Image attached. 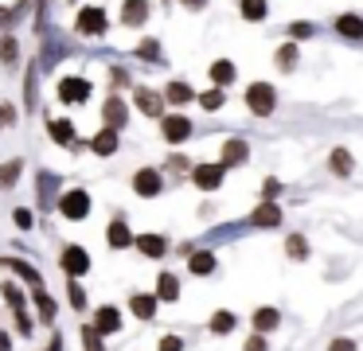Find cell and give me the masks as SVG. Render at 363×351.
Masks as SVG:
<instances>
[{
  "label": "cell",
  "instance_id": "1",
  "mask_svg": "<svg viewBox=\"0 0 363 351\" xmlns=\"http://www.w3.org/2000/svg\"><path fill=\"white\" fill-rule=\"evenodd\" d=\"M274 86H266V82H254L250 90H246V106L254 109L258 117H266V113H274Z\"/></svg>",
  "mask_w": 363,
  "mask_h": 351
},
{
  "label": "cell",
  "instance_id": "2",
  "mask_svg": "<svg viewBox=\"0 0 363 351\" xmlns=\"http://www.w3.org/2000/svg\"><path fill=\"white\" fill-rule=\"evenodd\" d=\"M59 211H63L67 218H86L90 215V195L86 191H67L63 199H59Z\"/></svg>",
  "mask_w": 363,
  "mask_h": 351
},
{
  "label": "cell",
  "instance_id": "3",
  "mask_svg": "<svg viewBox=\"0 0 363 351\" xmlns=\"http://www.w3.org/2000/svg\"><path fill=\"white\" fill-rule=\"evenodd\" d=\"M191 179H196L203 191H215V187L223 184V164H199V168L191 172Z\"/></svg>",
  "mask_w": 363,
  "mask_h": 351
},
{
  "label": "cell",
  "instance_id": "4",
  "mask_svg": "<svg viewBox=\"0 0 363 351\" xmlns=\"http://www.w3.org/2000/svg\"><path fill=\"white\" fill-rule=\"evenodd\" d=\"M59 98L63 101H86L90 98V82L86 78H63V82H59Z\"/></svg>",
  "mask_w": 363,
  "mask_h": 351
},
{
  "label": "cell",
  "instance_id": "5",
  "mask_svg": "<svg viewBox=\"0 0 363 351\" xmlns=\"http://www.w3.org/2000/svg\"><path fill=\"white\" fill-rule=\"evenodd\" d=\"M79 31L82 35H98V31H106V12L102 8H82L79 12Z\"/></svg>",
  "mask_w": 363,
  "mask_h": 351
},
{
  "label": "cell",
  "instance_id": "6",
  "mask_svg": "<svg viewBox=\"0 0 363 351\" xmlns=\"http://www.w3.org/2000/svg\"><path fill=\"white\" fill-rule=\"evenodd\" d=\"M4 301H9V304H12V312H16V324H20V332H32V320L24 316V296H20V289L12 285V281L4 285Z\"/></svg>",
  "mask_w": 363,
  "mask_h": 351
},
{
  "label": "cell",
  "instance_id": "7",
  "mask_svg": "<svg viewBox=\"0 0 363 351\" xmlns=\"http://www.w3.org/2000/svg\"><path fill=\"white\" fill-rule=\"evenodd\" d=\"M63 269H67V273H74V277H79V273H86V269H90V257H86V250H82V246H71V250H63Z\"/></svg>",
  "mask_w": 363,
  "mask_h": 351
},
{
  "label": "cell",
  "instance_id": "8",
  "mask_svg": "<svg viewBox=\"0 0 363 351\" xmlns=\"http://www.w3.org/2000/svg\"><path fill=\"white\" fill-rule=\"evenodd\" d=\"M133 187H137L141 195H157V191H160V176H157L152 168H145V172H137V176H133Z\"/></svg>",
  "mask_w": 363,
  "mask_h": 351
},
{
  "label": "cell",
  "instance_id": "9",
  "mask_svg": "<svg viewBox=\"0 0 363 351\" xmlns=\"http://www.w3.org/2000/svg\"><path fill=\"white\" fill-rule=\"evenodd\" d=\"M102 117L110 121V129H121V125H125V101L110 98V101H106V109H102Z\"/></svg>",
  "mask_w": 363,
  "mask_h": 351
},
{
  "label": "cell",
  "instance_id": "10",
  "mask_svg": "<svg viewBox=\"0 0 363 351\" xmlns=\"http://www.w3.org/2000/svg\"><path fill=\"white\" fill-rule=\"evenodd\" d=\"M145 16H149V4H145V0H125V8H121V20L125 23H145Z\"/></svg>",
  "mask_w": 363,
  "mask_h": 351
},
{
  "label": "cell",
  "instance_id": "11",
  "mask_svg": "<svg viewBox=\"0 0 363 351\" xmlns=\"http://www.w3.org/2000/svg\"><path fill=\"white\" fill-rule=\"evenodd\" d=\"M188 133H191L188 117H168V121H164V137L168 140H188Z\"/></svg>",
  "mask_w": 363,
  "mask_h": 351
},
{
  "label": "cell",
  "instance_id": "12",
  "mask_svg": "<svg viewBox=\"0 0 363 351\" xmlns=\"http://www.w3.org/2000/svg\"><path fill=\"white\" fill-rule=\"evenodd\" d=\"M281 223V211L274 207V203H262L258 211H254V226H277Z\"/></svg>",
  "mask_w": 363,
  "mask_h": 351
},
{
  "label": "cell",
  "instance_id": "13",
  "mask_svg": "<svg viewBox=\"0 0 363 351\" xmlns=\"http://www.w3.org/2000/svg\"><path fill=\"white\" fill-rule=\"evenodd\" d=\"M336 28H340V35H347V39H359V35H363V20H359V16H352V12L340 16Z\"/></svg>",
  "mask_w": 363,
  "mask_h": 351
},
{
  "label": "cell",
  "instance_id": "14",
  "mask_svg": "<svg viewBox=\"0 0 363 351\" xmlns=\"http://www.w3.org/2000/svg\"><path fill=\"white\" fill-rule=\"evenodd\" d=\"M94 152H98V156L118 152V133H113V129H102V133H98V137H94Z\"/></svg>",
  "mask_w": 363,
  "mask_h": 351
},
{
  "label": "cell",
  "instance_id": "15",
  "mask_svg": "<svg viewBox=\"0 0 363 351\" xmlns=\"http://www.w3.org/2000/svg\"><path fill=\"white\" fill-rule=\"evenodd\" d=\"M137 246H141V254H149V257H160L168 250L160 234H141V238H137Z\"/></svg>",
  "mask_w": 363,
  "mask_h": 351
},
{
  "label": "cell",
  "instance_id": "16",
  "mask_svg": "<svg viewBox=\"0 0 363 351\" xmlns=\"http://www.w3.org/2000/svg\"><path fill=\"white\" fill-rule=\"evenodd\" d=\"M137 106H141L149 117H160V113H164V106H160V98H157L152 90H137Z\"/></svg>",
  "mask_w": 363,
  "mask_h": 351
},
{
  "label": "cell",
  "instance_id": "17",
  "mask_svg": "<svg viewBox=\"0 0 363 351\" xmlns=\"http://www.w3.org/2000/svg\"><path fill=\"white\" fill-rule=\"evenodd\" d=\"M157 293H160V301H176V296H180V281H176L172 273H160Z\"/></svg>",
  "mask_w": 363,
  "mask_h": 351
},
{
  "label": "cell",
  "instance_id": "18",
  "mask_svg": "<svg viewBox=\"0 0 363 351\" xmlns=\"http://www.w3.org/2000/svg\"><path fill=\"white\" fill-rule=\"evenodd\" d=\"M246 160V140H227L223 145V164H242Z\"/></svg>",
  "mask_w": 363,
  "mask_h": 351
},
{
  "label": "cell",
  "instance_id": "19",
  "mask_svg": "<svg viewBox=\"0 0 363 351\" xmlns=\"http://www.w3.org/2000/svg\"><path fill=\"white\" fill-rule=\"evenodd\" d=\"M211 78H215V82H219V86H227V82H235V62H227V59H219V62H215V67H211Z\"/></svg>",
  "mask_w": 363,
  "mask_h": 351
},
{
  "label": "cell",
  "instance_id": "20",
  "mask_svg": "<svg viewBox=\"0 0 363 351\" xmlns=\"http://www.w3.org/2000/svg\"><path fill=\"white\" fill-rule=\"evenodd\" d=\"M94 324H98V332H118V328H121V316H118L113 308H102Z\"/></svg>",
  "mask_w": 363,
  "mask_h": 351
},
{
  "label": "cell",
  "instance_id": "21",
  "mask_svg": "<svg viewBox=\"0 0 363 351\" xmlns=\"http://www.w3.org/2000/svg\"><path fill=\"white\" fill-rule=\"evenodd\" d=\"M133 312H137L141 320H149L152 312H157V296H145V293H137V296H133Z\"/></svg>",
  "mask_w": 363,
  "mask_h": 351
},
{
  "label": "cell",
  "instance_id": "22",
  "mask_svg": "<svg viewBox=\"0 0 363 351\" xmlns=\"http://www.w3.org/2000/svg\"><path fill=\"white\" fill-rule=\"evenodd\" d=\"M254 328H258V332H274V328H277V312L274 308H258V312H254Z\"/></svg>",
  "mask_w": 363,
  "mask_h": 351
},
{
  "label": "cell",
  "instance_id": "23",
  "mask_svg": "<svg viewBox=\"0 0 363 351\" xmlns=\"http://www.w3.org/2000/svg\"><path fill=\"white\" fill-rule=\"evenodd\" d=\"M129 242H133V238H129V226H125V223H113V226H110V246H113V250H125Z\"/></svg>",
  "mask_w": 363,
  "mask_h": 351
},
{
  "label": "cell",
  "instance_id": "24",
  "mask_svg": "<svg viewBox=\"0 0 363 351\" xmlns=\"http://www.w3.org/2000/svg\"><path fill=\"white\" fill-rule=\"evenodd\" d=\"M332 172H336V176H347V172H352V152H347V148H336V152H332Z\"/></svg>",
  "mask_w": 363,
  "mask_h": 351
},
{
  "label": "cell",
  "instance_id": "25",
  "mask_svg": "<svg viewBox=\"0 0 363 351\" xmlns=\"http://www.w3.org/2000/svg\"><path fill=\"white\" fill-rule=\"evenodd\" d=\"M211 269H215V257L211 254H203V250L191 254V273H196V277H203V273H211Z\"/></svg>",
  "mask_w": 363,
  "mask_h": 351
},
{
  "label": "cell",
  "instance_id": "26",
  "mask_svg": "<svg viewBox=\"0 0 363 351\" xmlns=\"http://www.w3.org/2000/svg\"><path fill=\"white\" fill-rule=\"evenodd\" d=\"M51 137H55L59 145H71V140H74V125L71 121H51Z\"/></svg>",
  "mask_w": 363,
  "mask_h": 351
},
{
  "label": "cell",
  "instance_id": "27",
  "mask_svg": "<svg viewBox=\"0 0 363 351\" xmlns=\"http://www.w3.org/2000/svg\"><path fill=\"white\" fill-rule=\"evenodd\" d=\"M277 67H281V70H293V67H297V47H293V43H285L281 51H277Z\"/></svg>",
  "mask_w": 363,
  "mask_h": 351
},
{
  "label": "cell",
  "instance_id": "28",
  "mask_svg": "<svg viewBox=\"0 0 363 351\" xmlns=\"http://www.w3.org/2000/svg\"><path fill=\"white\" fill-rule=\"evenodd\" d=\"M230 328H235V312H215L211 316V332H230Z\"/></svg>",
  "mask_w": 363,
  "mask_h": 351
},
{
  "label": "cell",
  "instance_id": "29",
  "mask_svg": "<svg viewBox=\"0 0 363 351\" xmlns=\"http://www.w3.org/2000/svg\"><path fill=\"white\" fill-rule=\"evenodd\" d=\"M35 304H40V316L43 320H55V304H51V296L43 293L40 285H35Z\"/></svg>",
  "mask_w": 363,
  "mask_h": 351
},
{
  "label": "cell",
  "instance_id": "30",
  "mask_svg": "<svg viewBox=\"0 0 363 351\" xmlns=\"http://www.w3.org/2000/svg\"><path fill=\"white\" fill-rule=\"evenodd\" d=\"M242 16L246 20H262L266 16V0H242Z\"/></svg>",
  "mask_w": 363,
  "mask_h": 351
},
{
  "label": "cell",
  "instance_id": "31",
  "mask_svg": "<svg viewBox=\"0 0 363 351\" xmlns=\"http://www.w3.org/2000/svg\"><path fill=\"white\" fill-rule=\"evenodd\" d=\"M16 51H20V47H16V39H12V35L0 39V62H12V59H16Z\"/></svg>",
  "mask_w": 363,
  "mask_h": 351
},
{
  "label": "cell",
  "instance_id": "32",
  "mask_svg": "<svg viewBox=\"0 0 363 351\" xmlns=\"http://www.w3.org/2000/svg\"><path fill=\"white\" fill-rule=\"evenodd\" d=\"M168 98H172V101H191L196 94H191L184 82H172V86H168Z\"/></svg>",
  "mask_w": 363,
  "mask_h": 351
},
{
  "label": "cell",
  "instance_id": "33",
  "mask_svg": "<svg viewBox=\"0 0 363 351\" xmlns=\"http://www.w3.org/2000/svg\"><path fill=\"white\" fill-rule=\"evenodd\" d=\"M285 250H289V257H297V262H301V257H308V246H305V238H297V234L289 238V246H285Z\"/></svg>",
  "mask_w": 363,
  "mask_h": 351
},
{
  "label": "cell",
  "instance_id": "34",
  "mask_svg": "<svg viewBox=\"0 0 363 351\" xmlns=\"http://www.w3.org/2000/svg\"><path fill=\"white\" fill-rule=\"evenodd\" d=\"M82 335H86V351H102V332H98V324L86 328Z\"/></svg>",
  "mask_w": 363,
  "mask_h": 351
},
{
  "label": "cell",
  "instance_id": "35",
  "mask_svg": "<svg viewBox=\"0 0 363 351\" xmlns=\"http://www.w3.org/2000/svg\"><path fill=\"white\" fill-rule=\"evenodd\" d=\"M16 176H20V160H12L9 168H0V187H9Z\"/></svg>",
  "mask_w": 363,
  "mask_h": 351
},
{
  "label": "cell",
  "instance_id": "36",
  "mask_svg": "<svg viewBox=\"0 0 363 351\" xmlns=\"http://www.w3.org/2000/svg\"><path fill=\"white\" fill-rule=\"evenodd\" d=\"M67 296H71V304H74V308H86V293H82V289L74 285V281L67 285Z\"/></svg>",
  "mask_w": 363,
  "mask_h": 351
},
{
  "label": "cell",
  "instance_id": "37",
  "mask_svg": "<svg viewBox=\"0 0 363 351\" xmlns=\"http://www.w3.org/2000/svg\"><path fill=\"white\" fill-rule=\"evenodd\" d=\"M199 101H203V109H219L223 106V90H207Z\"/></svg>",
  "mask_w": 363,
  "mask_h": 351
},
{
  "label": "cell",
  "instance_id": "38",
  "mask_svg": "<svg viewBox=\"0 0 363 351\" xmlns=\"http://www.w3.org/2000/svg\"><path fill=\"white\" fill-rule=\"evenodd\" d=\"M246 351H266V340H262V332H258V335H250V340H246Z\"/></svg>",
  "mask_w": 363,
  "mask_h": 351
},
{
  "label": "cell",
  "instance_id": "39",
  "mask_svg": "<svg viewBox=\"0 0 363 351\" xmlns=\"http://www.w3.org/2000/svg\"><path fill=\"white\" fill-rule=\"evenodd\" d=\"M141 55H145V59H157V39H145V43H141Z\"/></svg>",
  "mask_w": 363,
  "mask_h": 351
},
{
  "label": "cell",
  "instance_id": "40",
  "mask_svg": "<svg viewBox=\"0 0 363 351\" xmlns=\"http://www.w3.org/2000/svg\"><path fill=\"white\" fill-rule=\"evenodd\" d=\"M328 351H355V340H332Z\"/></svg>",
  "mask_w": 363,
  "mask_h": 351
},
{
  "label": "cell",
  "instance_id": "41",
  "mask_svg": "<svg viewBox=\"0 0 363 351\" xmlns=\"http://www.w3.org/2000/svg\"><path fill=\"white\" fill-rule=\"evenodd\" d=\"M160 351H180V340H176V335H164V340H160Z\"/></svg>",
  "mask_w": 363,
  "mask_h": 351
},
{
  "label": "cell",
  "instance_id": "42",
  "mask_svg": "<svg viewBox=\"0 0 363 351\" xmlns=\"http://www.w3.org/2000/svg\"><path fill=\"white\" fill-rule=\"evenodd\" d=\"M16 223L28 230V226H32V215H28V211H16Z\"/></svg>",
  "mask_w": 363,
  "mask_h": 351
},
{
  "label": "cell",
  "instance_id": "43",
  "mask_svg": "<svg viewBox=\"0 0 363 351\" xmlns=\"http://www.w3.org/2000/svg\"><path fill=\"white\" fill-rule=\"evenodd\" d=\"M184 4H188V8H203L207 0H184Z\"/></svg>",
  "mask_w": 363,
  "mask_h": 351
},
{
  "label": "cell",
  "instance_id": "44",
  "mask_svg": "<svg viewBox=\"0 0 363 351\" xmlns=\"http://www.w3.org/2000/svg\"><path fill=\"white\" fill-rule=\"evenodd\" d=\"M4 20H9V12H4V8H0V23H4Z\"/></svg>",
  "mask_w": 363,
  "mask_h": 351
}]
</instances>
